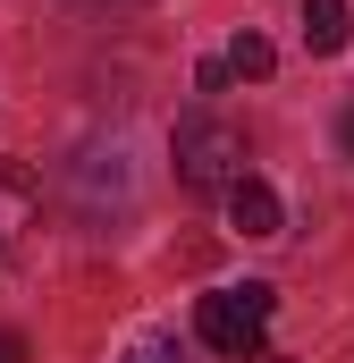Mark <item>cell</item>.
Wrapping results in <instances>:
<instances>
[{
	"mask_svg": "<svg viewBox=\"0 0 354 363\" xmlns=\"http://www.w3.org/2000/svg\"><path fill=\"white\" fill-rule=\"evenodd\" d=\"M270 304H278V287H262V279H245V287H211V296L194 304V338H202L211 355L253 363L262 338H270Z\"/></svg>",
	"mask_w": 354,
	"mask_h": 363,
	"instance_id": "cell-1",
	"label": "cell"
},
{
	"mask_svg": "<svg viewBox=\"0 0 354 363\" xmlns=\"http://www.w3.org/2000/svg\"><path fill=\"white\" fill-rule=\"evenodd\" d=\"M169 161H177V178L194 186V194H228V186L245 178V135L228 118H177Z\"/></svg>",
	"mask_w": 354,
	"mask_h": 363,
	"instance_id": "cell-2",
	"label": "cell"
},
{
	"mask_svg": "<svg viewBox=\"0 0 354 363\" xmlns=\"http://www.w3.org/2000/svg\"><path fill=\"white\" fill-rule=\"evenodd\" d=\"M228 220H236L245 237H278V228H287V211H278V194H270V186L253 178V169H245L236 186H228Z\"/></svg>",
	"mask_w": 354,
	"mask_h": 363,
	"instance_id": "cell-3",
	"label": "cell"
},
{
	"mask_svg": "<svg viewBox=\"0 0 354 363\" xmlns=\"http://www.w3.org/2000/svg\"><path fill=\"white\" fill-rule=\"evenodd\" d=\"M304 43L329 60V51H346L354 43V9L346 0H304Z\"/></svg>",
	"mask_w": 354,
	"mask_h": 363,
	"instance_id": "cell-4",
	"label": "cell"
},
{
	"mask_svg": "<svg viewBox=\"0 0 354 363\" xmlns=\"http://www.w3.org/2000/svg\"><path fill=\"white\" fill-rule=\"evenodd\" d=\"M25 228H34V178L0 161V245H17Z\"/></svg>",
	"mask_w": 354,
	"mask_h": 363,
	"instance_id": "cell-5",
	"label": "cell"
},
{
	"mask_svg": "<svg viewBox=\"0 0 354 363\" xmlns=\"http://www.w3.org/2000/svg\"><path fill=\"white\" fill-rule=\"evenodd\" d=\"M219 68H228V77H270V43H262V34H236Z\"/></svg>",
	"mask_w": 354,
	"mask_h": 363,
	"instance_id": "cell-6",
	"label": "cell"
},
{
	"mask_svg": "<svg viewBox=\"0 0 354 363\" xmlns=\"http://www.w3.org/2000/svg\"><path fill=\"white\" fill-rule=\"evenodd\" d=\"M0 363H25V338L17 330H0Z\"/></svg>",
	"mask_w": 354,
	"mask_h": 363,
	"instance_id": "cell-7",
	"label": "cell"
},
{
	"mask_svg": "<svg viewBox=\"0 0 354 363\" xmlns=\"http://www.w3.org/2000/svg\"><path fill=\"white\" fill-rule=\"evenodd\" d=\"M127 363H177V347H135Z\"/></svg>",
	"mask_w": 354,
	"mask_h": 363,
	"instance_id": "cell-8",
	"label": "cell"
},
{
	"mask_svg": "<svg viewBox=\"0 0 354 363\" xmlns=\"http://www.w3.org/2000/svg\"><path fill=\"white\" fill-rule=\"evenodd\" d=\"M338 135H346V152H354V110H346V127H338Z\"/></svg>",
	"mask_w": 354,
	"mask_h": 363,
	"instance_id": "cell-9",
	"label": "cell"
},
{
	"mask_svg": "<svg viewBox=\"0 0 354 363\" xmlns=\"http://www.w3.org/2000/svg\"><path fill=\"white\" fill-rule=\"evenodd\" d=\"M253 363H270V355H253Z\"/></svg>",
	"mask_w": 354,
	"mask_h": 363,
	"instance_id": "cell-10",
	"label": "cell"
}]
</instances>
